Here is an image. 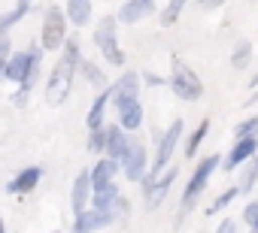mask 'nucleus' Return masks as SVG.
Returning <instances> with one entry per match:
<instances>
[{
	"instance_id": "nucleus-36",
	"label": "nucleus",
	"mask_w": 258,
	"mask_h": 233,
	"mask_svg": "<svg viewBox=\"0 0 258 233\" xmlns=\"http://www.w3.org/2000/svg\"><path fill=\"white\" fill-rule=\"evenodd\" d=\"M143 4H152V7H155V0H143Z\"/></svg>"
},
{
	"instance_id": "nucleus-32",
	"label": "nucleus",
	"mask_w": 258,
	"mask_h": 233,
	"mask_svg": "<svg viewBox=\"0 0 258 233\" xmlns=\"http://www.w3.org/2000/svg\"><path fill=\"white\" fill-rule=\"evenodd\" d=\"M198 4H201L204 10H213V7H219V4H222V0H198Z\"/></svg>"
},
{
	"instance_id": "nucleus-25",
	"label": "nucleus",
	"mask_w": 258,
	"mask_h": 233,
	"mask_svg": "<svg viewBox=\"0 0 258 233\" xmlns=\"http://www.w3.org/2000/svg\"><path fill=\"white\" fill-rule=\"evenodd\" d=\"M185 4H188V0H170V4L164 7V13H161V25H164V28L176 25V19H179V13L185 10Z\"/></svg>"
},
{
	"instance_id": "nucleus-11",
	"label": "nucleus",
	"mask_w": 258,
	"mask_h": 233,
	"mask_svg": "<svg viewBox=\"0 0 258 233\" xmlns=\"http://www.w3.org/2000/svg\"><path fill=\"white\" fill-rule=\"evenodd\" d=\"M127 146H131V140H127V134H124L118 125L103 128V149H106V158H109V161L121 164V158H124Z\"/></svg>"
},
{
	"instance_id": "nucleus-8",
	"label": "nucleus",
	"mask_w": 258,
	"mask_h": 233,
	"mask_svg": "<svg viewBox=\"0 0 258 233\" xmlns=\"http://www.w3.org/2000/svg\"><path fill=\"white\" fill-rule=\"evenodd\" d=\"M179 137H182V119L170 122V128L164 131V137H161V143H158V155H155V164H152V173H149V176L161 173V170L170 164V155H173V149L179 146Z\"/></svg>"
},
{
	"instance_id": "nucleus-2",
	"label": "nucleus",
	"mask_w": 258,
	"mask_h": 233,
	"mask_svg": "<svg viewBox=\"0 0 258 233\" xmlns=\"http://www.w3.org/2000/svg\"><path fill=\"white\" fill-rule=\"evenodd\" d=\"M40 58H43V49H37V46H34V52H13L4 64V76L10 82H16L25 94H31L37 73H40Z\"/></svg>"
},
{
	"instance_id": "nucleus-22",
	"label": "nucleus",
	"mask_w": 258,
	"mask_h": 233,
	"mask_svg": "<svg viewBox=\"0 0 258 233\" xmlns=\"http://www.w3.org/2000/svg\"><path fill=\"white\" fill-rule=\"evenodd\" d=\"M249 61H252V43H249V40H243V43H237V46H234L231 67H234V70H246V67H249Z\"/></svg>"
},
{
	"instance_id": "nucleus-30",
	"label": "nucleus",
	"mask_w": 258,
	"mask_h": 233,
	"mask_svg": "<svg viewBox=\"0 0 258 233\" xmlns=\"http://www.w3.org/2000/svg\"><path fill=\"white\" fill-rule=\"evenodd\" d=\"M88 149H91V152H100V149H103V128H100V131H91V137H88Z\"/></svg>"
},
{
	"instance_id": "nucleus-9",
	"label": "nucleus",
	"mask_w": 258,
	"mask_h": 233,
	"mask_svg": "<svg viewBox=\"0 0 258 233\" xmlns=\"http://www.w3.org/2000/svg\"><path fill=\"white\" fill-rule=\"evenodd\" d=\"M118 167L124 170V176L131 179V182H143L146 179V146L137 143V140H131V146H127V152H124V158H121Z\"/></svg>"
},
{
	"instance_id": "nucleus-33",
	"label": "nucleus",
	"mask_w": 258,
	"mask_h": 233,
	"mask_svg": "<svg viewBox=\"0 0 258 233\" xmlns=\"http://www.w3.org/2000/svg\"><path fill=\"white\" fill-rule=\"evenodd\" d=\"M219 233H234V224H231V221H225V224L219 227Z\"/></svg>"
},
{
	"instance_id": "nucleus-7",
	"label": "nucleus",
	"mask_w": 258,
	"mask_h": 233,
	"mask_svg": "<svg viewBox=\"0 0 258 233\" xmlns=\"http://www.w3.org/2000/svg\"><path fill=\"white\" fill-rule=\"evenodd\" d=\"M176 176H179V170H176V167H164L161 173L146 176V209H155V206H161V203H164V197H167L170 185L176 182Z\"/></svg>"
},
{
	"instance_id": "nucleus-24",
	"label": "nucleus",
	"mask_w": 258,
	"mask_h": 233,
	"mask_svg": "<svg viewBox=\"0 0 258 233\" xmlns=\"http://www.w3.org/2000/svg\"><path fill=\"white\" fill-rule=\"evenodd\" d=\"M207 131H210V119H201V125H198V131L188 137V146H185V155L188 158H195V152L201 149V143H204V137H207Z\"/></svg>"
},
{
	"instance_id": "nucleus-27",
	"label": "nucleus",
	"mask_w": 258,
	"mask_h": 233,
	"mask_svg": "<svg viewBox=\"0 0 258 233\" xmlns=\"http://www.w3.org/2000/svg\"><path fill=\"white\" fill-rule=\"evenodd\" d=\"M237 194H240L237 188H231V191H225L222 197H216V203H213V206H210L207 212H210V215H216V212H219V209H225V206H228V203H231V200H234Z\"/></svg>"
},
{
	"instance_id": "nucleus-31",
	"label": "nucleus",
	"mask_w": 258,
	"mask_h": 233,
	"mask_svg": "<svg viewBox=\"0 0 258 233\" xmlns=\"http://www.w3.org/2000/svg\"><path fill=\"white\" fill-rule=\"evenodd\" d=\"M0 58H10V34H0Z\"/></svg>"
},
{
	"instance_id": "nucleus-20",
	"label": "nucleus",
	"mask_w": 258,
	"mask_h": 233,
	"mask_svg": "<svg viewBox=\"0 0 258 233\" xmlns=\"http://www.w3.org/2000/svg\"><path fill=\"white\" fill-rule=\"evenodd\" d=\"M67 22H73V25H88V19H91V0H67Z\"/></svg>"
},
{
	"instance_id": "nucleus-16",
	"label": "nucleus",
	"mask_w": 258,
	"mask_h": 233,
	"mask_svg": "<svg viewBox=\"0 0 258 233\" xmlns=\"http://www.w3.org/2000/svg\"><path fill=\"white\" fill-rule=\"evenodd\" d=\"M115 173H118V164H115V161H109V158L97 161V167H94V170H88V179H91V191H97V188H103V185H112Z\"/></svg>"
},
{
	"instance_id": "nucleus-3",
	"label": "nucleus",
	"mask_w": 258,
	"mask_h": 233,
	"mask_svg": "<svg viewBox=\"0 0 258 233\" xmlns=\"http://www.w3.org/2000/svg\"><path fill=\"white\" fill-rule=\"evenodd\" d=\"M222 161H219V155H207L198 167H195V176L188 179V185H185V194H182V203H179V221L191 212V206L198 203V197H201V191L207 188V182H210V176H213V170L219 167Z\"/></svg>"
},
{
	"instance_id": "nucleus-15",
	"label": "nucleus",
	"mask_w": 258,
	"mask_h": 233,
	"mask_svg": "<svg viewBox=\"0 0 258 233\" xmlns=\"http://www.w3.org/2000/svg\"><path fill=\"white\" fill-rule=\"evenodd\" d=\"M40 179H43V170H40V167H25V170L7 185V191H10V194H28V191L37 188Z\"/></svg>"
},
{
	"instance_id": "nucleus-23",
	"label": "nucleus",
	"mask_w": 258,
	"mask_h": 233,
	"mask_svg": "<svg viewBox=\"0 0 258 233\" xmlns=\"http://www.w3.org/2000/svg\"><path fill=\"white\" fill-rule=\"evenodd\" d=\"M255 179H258V152L249 158V164H246V173H243V182L237 185V191L249 194V191H252V185H255Z\"/></svg>"
},
{
	"instance_id": "nucleus-28",
	"label": "nucleus",
	"mask_w": 258,
	"mask_h": 233,
	"mask_svg": "<svg viewBox=\"0 0 258 233\" xmlns=\"http://www.w3.org/2000/svg\"><path fill=\"white\" fill-rule=\"evenodd\" d=\"M255 134H258V119H249V122L237 125V140H246V137H255Z\"/></svg>"
},
{
	"instance_id": "nucleus-10",
	"label": "nucleus",
	"mask_w": 258,
	"mask_h": 233,
	"mask_svg": "<svg viewBox=\"0 0 258 233\" xmlns=\"http://www.w3.org/2000/svg\"><path fill=\"white\" fill-rule=\"evenodd\" d=\"M109 94H112L109 100L115 103V109L124 106V103H134L137 94H140V76H137V73H124V76L109 88Z\"/></svg>"
},
{
	"instance_id": "nucleus-17",
	"label": "nucleus",
	"mask_w": 258,
	"mask_h": 233,
	"mask_svg": "<svg viewBox=\"0 0 258 233\" xmlns=\"http://www.w3.org/2000/svg\"><path fill=\"white\" fill-rule=\"evenodd\" d=\"M140 125H143V106H140V100L118 106V128L121 131H137Z\"/></svg>"
},
{
	"instance_id": "nucleus-5",
	"label": "nucleus",
	"mask_w": 258,
	"mask_h": 233,
	"mask_svg": "<svg viewBox=\"0 0 258 233\" xmlns=\"http://www.w3.org/2000/svg\"><path fill=\"white\" fill-rule=\"evenodd\" d=\"M67 43V16L61 7H49L43 19V34H40V49L43 52H61Z\"/></svg>"
},
{
	"instance_id": "nucleus-14",
	"label": "nucleus",
	"mask_w": 258,
	"mask_h": 233,
	"mask_svg": "<svg viewBox=\"0 0 258 233\" xmlns=\"http://www.w3.org/2000/svg\"><path fill=\"white\" fill-rule=\"evenodd\" d=\"M258 152V140L255 137H246V140H237V146L231 149V155H228V161H225V167L228 170H237L240 164H246L252 155Z\"/></svg>"
},
{
	"instance_id": "nucleus-19",
	"label": "nucleus",
	"mask_w": 258,
	"mask_h": 233,
	"mask_svg": "<svg viewBox=\"0 0 258 233\" xmlns=\"http://www.w3.org/2000/svg\"><path fill=\"white\" fill-rule=\"evenodd\" d=\"M149 13H152V4H143V0H124V7H121L118 19H121L124 25H134V22L146 19Z\"/></svg>"
},
{
	"instance_id": "nucleus-12",
	"label": "nucleus",
	"mask_w": 258,
	"mask_h": 233,
	"mask_svg": "<svg viewBox=\"0 0 258 233\" xmlns=\"http://www.w3.org/2000/svg\"><path fill=\"white\" fill-rule=\"evenodd\" d=\"M112 221H115V218H112L109 212L85 209V212H79V215H76V221H73V233H97V230L109 227Z\"/></svg>"
},
{
	"instance_id": "nucleus-13",
	"label": "nucleus",
	"mask_w": 258,
	"mask_h": 233,
	"mask_svg": "<svg viewBox=\"0 0 258 233\" xmlns=\"http://www.w3.org/2000/svg\"><path fill=\"white\" fill-rule=\"evenodd\" d=\"M88 200H91V179H88V170H85V173H79V176H76L73 191H70V206H73V215L85 212Z\"/></svg>"
},
{
	"instance_id": "nucleus-18",
	"label": "nucleus",
	"mask_w": 258,
	"mask_h": 233,
	"mask_svg": "<svg viewBox=\"0 0 258 233\" xmlns=\"http://www.w3.org/2000/svg\"><path fill=\"white\" fill-rule=\"evenodd\" d=\"M109 88H103L97 97H94V103H91V109H88V119H85V125H88V131H100L103 128V112H106V103H109Z\"/></svg>"
},
{
	"instance_id": "nucleus-26",
	"label": "nucleus",
	"mask_w": 258,
	"mask_h": 233,
	"mask_svg": "<svg viewBox=\"0 0 258 233\" xmlns=\"http://www.w3.org/2000/svg\"><path fill=\"white\" fill-rule=\"evenodd\" d=\"M76 70H82V73H85V79H88L91 85H97V88H103V85H106V76H103L91 61H79V67H76Z\"/></svg>"
},
{
	"instance_id": "nucleus-4",
	"label": "nucleus",
	"mask_w": 258,
	"mask_h": 233,
	"mask_svg": "<svg viewBox=\"0 0 258 233\" xmlns=\"http://www.w3.org/2000/svg\"><path fill=\"white\" fill-rule=\"evenodd\" d=\"M170 88L179 100H201L204 97V82L198 79V73L182 61V58H173V73H170Z\"/></svg>"
},
{
	"instance_id": "nucleus-29",
	"label": "nucleus",
	"mask_w": 258,
	"mask_h": 233,
	"mask_svg": "<svg viewBox=\"0 0 258 233\" xmlns=\"http://www.w3.org/2000/svg\"><path fill=\"white\" fill-rule=\"evenodd\" d=\"M243 221H246V224H249L252 230L258 227V203H249V206L243 209Z\"/></svg>"
},
{
	"instance_id": "nucleus-34",
	"label": "nucleus",
	"mask_w": 258,
	"mask_h": 233,
	"mask_svg": "<svg viewBox=\"0 0 258 233\" xmlns=\"http://www.w3.org/2000/svg\"><path fill=\"white\" fill-rule=\"evenodd\" d=\"M255 85H258V73H255V76H252V88H255Z\"/></svg>"
},
{
	"instance_id": "nucleus-6",
	"label": "nucleus",
	"mask_w": 258,
	"mask_h": 233,
	"mask_svg": "<svg viewBox=\"0 0 258 233\" xmlns=\"http://www.w3.org/2000/svg\"><path fill=\"white\" fill-rule=\"evenodd\" d=\"M115 28H118V22H115L112 16L100 19V25H97V31H94V46L100 49V55H103L112 67H121V64H124V52H121V46H118Z\"/></svg>"
},
{
	"instance_id": "nucleus-1",
	"label": "nucleus",
	"mask_w": 258,
	"mask_h": 233,
	"mask_svg": "<svg viewBox=\"0 0 258 233\" xmlns=\"http://www.w3.org/2000/svg\"><path fill=\"white\" fill-rule=\"evenodd\" d=\"M79 43L76 40H67L64 49H61V58L49 76V85H46V100L49 106H61L70 94V85H73V76H76V67H79Z\"/></svg>"
},
{
	"instance_id": "nucleus-35",
	"label": "nucleus",
	"mask_w": 258,
	"mask_h": 233,
	"mask_svg": "<svg viewBox=\"0 0 258 233\" xmlns=\"http://www.w3.org/2000/svg\"><path fill=\"white\" fill-rule=\"evenodd\" d=\"M4 64H7V61H4V58H0V76H4Z\"/></svg>"
},
{
	"instance_id": "nucleus-21",
	"label": "nucleus",
	"mask_w": 258,
	"mask_h": 233,
	"mask_svg": "<svg viewBox=\"0 0 258 233\" xmlns=\"http://www.w3.org/2000/svg\"><path fill=\"white\" fill-rule=\"evenodd\" d=\"M28 10H31V0H16V7H13L10 13L0 16V34H10V28H13L16 22H22Z\"/></svg>"
}]
</instances>
